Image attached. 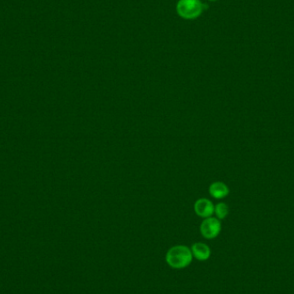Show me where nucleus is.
I'll return each mask as SVG.
<instances>
[{"instance_id": "nucleus-1", "label": "nucleus", "mask_w": 294, "mask_h": 294, "mask_svg": "<svg viewBox=\"0 0 294 294\" xmlns=\"http://www.w3.org/2000/svg\"><path fill=\"white\" fill-rule=\"evenodd\" d=\"M166 260L172 268L182 270L187 268L192 262L193 254L191 250L187 246L176 245L168 250Z\"/></svg>"}, {"instance_id": "nucleus-2", "label": "nucleus", "mask_w": 294, "mask_h": 294, "mask_svg": "<svg viewBox=\"0 0 294 294\" xmlns=\"http://www.w3.org/2000/svg\"><path fill=\"white\" fill-rule=\"evenodd\" d=\"M176 10L182 18L194 20L204 12V4L200 0H178Z\"/></svg>"}, {"instance_id": "nucleus-3", "label": "nucleus", "mask_w": 294, "mask_h": 294, "mask_svg": "<svg viewBox=\"0 0 294 294\" xmlns=\"http://www.w3.org/2000/svg\"><path fill=\"white\" fill-rule=\"evenodd\" d=\"M200 232L205 238H215L221 232L220 221L217 218H206L200 224Z\"/></svg>"}, {"instance_id": "nucleus-4", "label": "nucleus", "mask_w": 294, "mask_h": 294, "mask_svg": "<svg viewBox=\"0 0 294 294\" xmlns=\"http://www.w3.org/2000/svg\"><path fill=\"white\" fill-rule=\"evenodd\" d=\"M194 209L196 214L204 218L212 217V215L214 214V205L210 200L206 198L197 200L194 205Z\"/></svg>"}, {"instance_id": "nucleus-5", "label": "nucleus", "mask_w": 294, "mask_h": 294, "mask_svg": "<svg viewBox=\"0 0 294 294\" xmlns=\"http://www.w3.org/2000/svg\"><path fill=\"white\" fill-rule=\"evenodd\" d=\"M209 194L216 200L224 199L230 193V190L223 182H214L209 187Z\"/></svg>"}, {"instance_id": "nucleus-6", "label": "nucleus", "mask_w": 294, "mask_h": 294, "mask_svg": "<svg viewBox=\"0 0 294 294\" xmlns=\"http://www.w3.org/2000/svg\"><path fill=\"white\" fill-rule=\"evenodd\" d=\"M191 252L198 260H206L211 256V250L203 242H196L192 245Z\"/></svg>"}, {"instance_id": "nucleus-7", "label": "nucleus", "mask_w": 294, "mask_h": 294, "mask_svg": "<svg viewBox=\"0 0 294 294\" xmlns=\"http://www.w3.org/2000/svg\"><path fill=\"white\" fill-rule=\"evenodd\" d=\"M214 214L218 220H224L229 214V206L224 202L218 203L214 206Z\"/></svg>"}, {"instance_id": "nucleus-8", "label": "nucleus", "mask_w": 294, "mask_h": 294, "mask_svg": "<svg viewBox=\"0 0 294 294\" xmlns=\"http://www.w3.org/2000/svg\"><path fill=\"white\" fill-rule=\"evenodd\" d=\"M208 1H211V2H214V1H217V0H208Z\"/></svg>"}]
</instances>
